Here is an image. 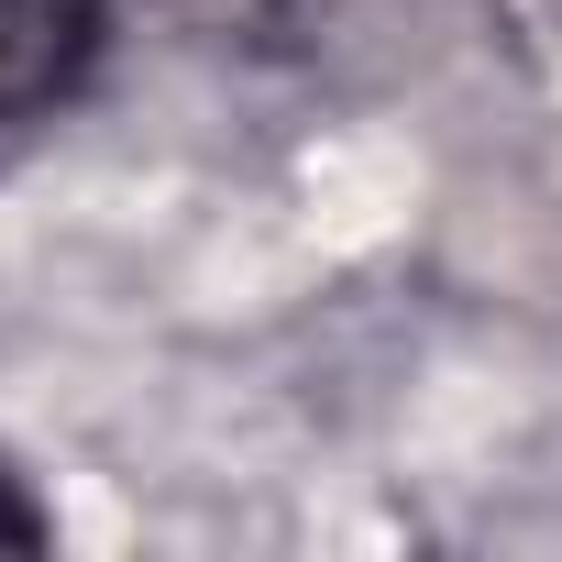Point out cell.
I'll return each mask as SVG.
<instances>
[{"instance_id":"obj_1","label":"cell","mask_w":562,"mask_h":562,"mask_svg":"<svg viewBox=\"0 0 562 562\" xmlns=\"http://www.w3.org/2000/svg\"><path fill=\"white\" fill-rule=\"evenodd\" d=\"M111 34V0H0V144L56 122Z\"/></svg>"},{"instance_id":"obj_2","label":"cell","mask_w":562,"mask_h":562,"mask_svg":"<svg viewBox=\"0 0 562 562\" xmlns=\"http://www.w3.org/2000/svg\"><path fill=\"white\" fill-rule=\"evenodd\" d=\"M56 540V518L34 507V485H23V463L0 452V551H45Z\"/></svg>"}]
</instances>
